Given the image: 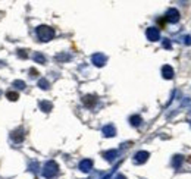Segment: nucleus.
I'll return each instance as SVG.
<instances>
[]
</instances>
